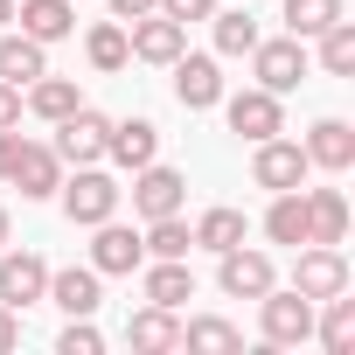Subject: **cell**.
I'll return each instance as SVG.
<instances>
[{
	"instance_id": "obj_31",
	"label": "cell",
	"mask_w": 355,
	"mask_h": 355,
	"mask_svg": "<svg viewBox=\"0 0 355 355\" xmlns=\"http://www.w3.org/2000/svg\"><path fill=\"white\" fill-rule=\"evenodd\" d=\"M84 56H91V70H125V56H132V49H125V28H119V21H98V28L84 35Z\"/></svg>"
},
{
	"instance_id": "obj_17",
	"label": "cell",
	"mask_w": 355,
	"mask_h": 355,
	"mask_svg": "<svg viewBox=\"0 0 355 355\" xmlns=\"http://www.w3.org/2000/svg\"><path fill=\"white\" fill-rule=\"evenodd\" d=\"M139 286H146V300H153V306H174V313L196 300V272H189V258H153Z\"/></svg>"
},
{
	"instance_id": "obj_38",
	"label": "cell",
	"mask_w": 355,
	"mask_h": 355,
	"mask_svg": "<svg viewBox=\"0 0 355 355\" xmlns=\"http://www.w3.org/2000/svg\"><path fill=\"white\" fill-rule=\"evenodd\" d=\"M153 8H160V0H112V15H119V21H139V15H153Z\"/></svg>"
},
{
	"instance_id": "obj_2",
	"label": "cell",
	"mask_w": 355,
	"mask_h": 355,
	"mask_svg": "<svg viewBox=\"0 0 355 355\" xmlns=\"http://www.w3.org/2000/svg\"><path fill=\"white\" fill-rule=\"evenodd\" d=\"M251 70H258V84L272 91V98H286V91H300V77H306V42L300 35H258V49H251Z\"/></svg>"
},
{
	"instance_id": "obj_7",
	"label": "cell",
	"mask_w": 355,
	"mask_h": 355,
	"mask_svg": "<svg viewBox=\"0 0 355 355\" xmlns=\"http://www.w3.org/2000/svg\"><path fill=\"white\" fill-rule=\"evenodd\" d=\"M306 174H313L306 146H293V139H279V132H272V139H258V153H251V182H258V189H272V196H279V189H300Z\"/></svg>"
},
{
	"instance_id": "obj_9",
	"label": "cell",
	"mask_w": 355,
	"mask_h": 355,
	"mask_svg": "<svg viewBox=\"0 0 355 355\" xmlns=\"http://www.w3.org/2000/svg\"><path fill=\"white\" fill-rule=\"evenodd\" d=\"M223 119H230V132H237V139H251V146H258V139H272V132H286V105H279L265 84L237 91V98L223 105Z\"/></svg>"
},
{
	"instance_id": "obj_4",
	"label": "cell",
	"mask_w": 355,
	"mask_h": 355,
	"mask_svg": "<svg viewBox=\"0 0 355 355\" xmlns=\"http://www.w3.org/2000/svg\"><path fill=\"white\" fill-rule=\"evenodd\" d=\"M105 132H112V119L91 112V105H77L70 119H56V160H63V167H91V160H105Z\"/></svg>"
},
{
	"instance_id": "obj_6",
	"label": "cell",
	"mask_w": 355,
	"mask_h": 355,
	"mask_svg": "<svg viewBox=\"0 0 355 355\" xmlns=\"http://www.w3.org/2000/svg\"><path fill=\"white\" fill-rule=\"evenodd\" d=\"M293 293H306L313 306H320V300H334V293H348V258H341L334 244H300Z\"/></svg>"
},
{
	"instance_id": "obj_39",
	"label": "cell",
	"mask_w": 355,
	"mask_h": 355,
	"mask_svg": "<svg viewBox=\"0 0 355 355\" xmlns=\"http://www.w3.org/2000/svg\"><path fill=\"white\" fill-rule=\"evenodd\" d=\"M15 237V216H8V202H0V244H8Z\"/></svg>"
},
{
	"instance_id": "obj_36",
	"label": "cell",
	"mask_w": 355,
	"mask_h": 355,
	"mask_svg": "<svg viewBox=\"0 0 355 355\" xmlns=\"http://www.w3.org/2000/svg\"><path fill=\"white\" fill-rule=\"evenodd\" d=\"M15 348H21V313L0 300V355H15Z\"/></svg>"
},
{
	"instance_id": "obj_23",
	"label": "cell",
	"mask_w": 355,
	"mask_h": 355,
	"mask_svg": "<svg viewBox=\"0 0 355 355\" xmlns=\"http://www.w3.org/2000/svg\"><path fill=\"white\" fill-rule=\"evenodd\" d=\"M265 237L272 244H306V189H279L272 196V209H265Z\"/></svg>"
},
{
	"instance_id": "obj_8",
	"label": "cell",
	"mask_w": 355,
	"mask_h": 355,
	"mask_svg": "<svg viewBox=\"0 0 355 355\" xmlns=\"http://www.w3.org/2000/svg\"><path fill=\"white\" fill-rule=\"evenodd\" d=\"M189 202V182H182V174H174V167H160V160H146V167H132V216H174V209H182Z\"/></svg>"
},
{
	"instance_id": "obj_32",
	"label": "cell",
	"mask_w": 355,
	"mask_h": 355,
	"mask_svg": "<svg viewBox=\"0 0 355 355\" xmlns=\"http://www.w3.org/2000/svg\"><path fill=\"white\" fill-rule=\"evenodd\" d=\"M313 42H320V70H327V77H348V70H355V21H334V28H320Z\"/></svg>"
},
{
	"instance_id": "obj_5",
	"label": "cell",
	"mask_w": 355,
	"mask_h": 355,
	"mask_svg": "<svg viewBox=\"0 0 355 355\" xmlns=\"http://www.w3.org/2000/svg\"><path fill=\"white\" fill-rule=\"evenodd\" d=\"M91 230H98V237H91V272H98V279H125V272L146 265L139 230H125L119 216H105V223H91Z\"/></svg>"
},
{
	"instance_id": "obj_11",
	"label": "cell",
	"mask_w": 355,
	"mask_h": 355,
	"mask_svg": "<svg viewBox=\"0 0 355 355\" xmlns=\"http://www.w3.org/2000/svg\"><path fill=\"white\" fill-rule=\"evenodd\" d=\"M125 49L139 56V63H174V56H182L189 49V28L182 21H174V15H139V21H125Z\"/></svg>"
},
{
	"instance_id": "obj_18",
	"label": "cell",
	"mask_w": 355,
	"mask_h": 355,
	"mask_svg": "<svg viewBox=\"0 0 355 355\" xmlns=\"http://www.w3.org/2000/svg\"><path fill=\"white\" fill-rule=\"evenodd\" d=\"M306 160L327 167V174L355 167V125H348V119H320V125L306 132Z\"/></svg>"
},
{
	"instance_id": "obj_16",
	"label": "cell",
	"mask_w": 355,
	"mask_h": 355,
	"mask_svg": "<svg viewBox=\"0 0 355 355\" xmlns=\"http://www.w3.org/2000/svg\"><path fill=\"white\" fill-rule=\"evenodd\" d=\"M105 153H112L119 167H146V160H160V125H153V119H119V125L105 132Z\"/></svg>"
},
{
	"instance_id": "obj_20",
	"label": "cell",
	"mask_w": 355,
	"mask_h": 355,
	"mask_svg": "<svg viewBox=\"0 0 355 355\" xmlns=\"http://www.w3.org/2000/svg\"><path fill=\"white\" fill-rule=\"evenodd\" d=\"M98 286H105V279H98L91 265H63V272H49V293H42V300H56L63 313H98V300H105Z\"/></svg>"
},
{
	"instance_id": "obj_19",
	"label": "cell",
	"mask_w": 355,
	"mask_h": 355,
	"mask_svg": "<svg viewBox=\"0 0 355 355\" xmlns=\"http://www.w3.org/2000/svg\"><path fill=\"white\" fill-rule=\"evenodd\" d=\"M341 237H348V196L306 189V244H341Z\"/></svg>"
},
{
	"instance_id": "obj_34",
	"label": "cell",
	"mask_w": 355,
	"mask_h": 355,
	"mask_svg": "<svg viewBox=\"0 0 355 355\" xmlns=\"http://www.w3.org/2000/svg\"><path fill=\"white\" fill-rule=\"evenodd\" d=\"M160 15H174V21L189 28V21H209L216 15V0H160Z\"/></svg>"
},
{
	"instance_id": "obj_35",
	"label": "cell",
	"mask_w": 355,
	"mask_h": 355,
	"mask_svg": "<svg viewBox=\"0 0 355 355\" xmlns=\"http://www.w3.org/2000/svg\"><path fill=\"white\" fill-rule=\"evenodd\" d=\"M21 146H28V132H15V125H0V182H8V174H15Z\"/></svg>"
},
{
	"instance_id": "obj_3",
	"label": "cell",
	"mask_w": 355,
	"mask_h": 355,
	"mask_svg": "<svg viewBox=\"0 0 355 355\" xmlns=\"http://www.w3.org/2000/svg\"><path fill=\"white\" fill-rule=\"evenodd\" d=\"M258 313H265V341L272 348H300V341H313V300L306 293H258Z\"/></svg>"
},
{
	"instance_id": "obj_27",
	"label": "cell",
	"mask_w": 355,
	"mask_h": 355,
	"mask_svg": "<svg viewBox=\"0 0 355 355\" xmlns=\"http://www.w3.org/2000/svg\"><path fill=\"white\" fill-rule=\"evenodd\" d=\"M244 209H230V202H216V209H202V223H196V244L202 251H230V244H244Z\"/></svg>"
},
{
	"instance_id": "obj_13",
	"label": "cell",
	"mask_w": 355,
	"mask_h": 355,
	"mask_svg": "<svg viewBox=\"0 0 355 355\" xmlns=\"http://www.w3.org/2000/svg\"><path fill=\"white\" fill-rule=\"evenodd\" d=\"M174 98H182L189 112H209V105H223V70H216V56H174Z\"/></svg>"
},
{
	"instance_id": "obj_21",
	"label": "cell",
	"mask_w": 355,
	"mask_h": 355,
	"mask_svg": "<svg viewBox=\"0 0 355 355\" xmlns=\"http://www.w3.org/2000/svg\"><path fill=\"white\" fill-rule=\"evenodd\" d=\"M125 341L132 348H146V355H160V348H182V320H174V306H139L132 320H125Z\"/></svg>"
},
{
	"instance_id": "obj_15",
	"label": "cell",
	"mask_w": 355,
	"mask_h": 355,
	"mask_svg": "<svg viewBox=\"0 0 355 355\" xmlns=\"http://www.w3.org/2000/svg\"><path fill=\"white\" fill-rule=\"evenodd\" d=\"M8 182H15L28 202H49V196H56V182H63V160H56V146H35V139H28Z\"/></svg>"
},
{
	"instance_id": "obj_40",
	"label": "cell",
	"mask_w": 355,
	"mask_h": 355,
	"mask_svg": "<svg viewBox=\"0 0 355 355\" xmlns=\"http://www.w3.org/2000/svg\"><path fill=\"white\" fill-rule=\"evenodd\" d=\"M0 28H15V0H0Z\"/></svg>"
},
{
	"instance_id": "obj_30",
	"label": "cell",
	"mask_w": 355,
	"mask_h": 355,
	"mask_svg": "<svg viewBox=\"0 0 355 355\" xmlns=\"http://www.w3.org/2000/svg\"><path fill=\"white\" fill-rule=\"evenodd\" d=\"M251 49H258L251 0H244V8H223V15H216V56H251Z\"/></svg>"
},
{
	"instance_id": "obj_12",
	"label": "cell",
	"mask_w": 355,
	"mask_h": 355,
	"mask_svg": "<svg viewBox=\"0 0 355 355\" xmlns=\"http://www.w3.org/2000/svg\"><path fill=\"white\" fill-rule=\"evenodd\" d=\"M42 293H49V265H42L35 251H8V244H0V300L21 313V306H35Z\"/></svg>"
},
{
	"instance_id": "obj_22",
	"label": "cell",
	"mask_w": 355,
	"mask_h": 355,
	"mask_svg": "<svg viewBox=\"0 0 355 355\" xmlns=\"http://www.w3.org/2000/svg\"><path fill=\"white\" fill-rule=\"evenodd\" d=\"M42 70H49V56H42V42H35V35L0 28V77H8V84H35Z\"/></svg>"
},
{
	"instance_id": "obj_29",
	"label": "cell",
	"mask_w": 355,
	"mask_h": 355,
	"mask_svg": "<svg viewBox=\"0 0 355 355\" xmlns=\"http://www.w3.org/2000/svg\"><path fill=\"white\" fill-rule=\"evenodd\" d=\"M139 244H146V258H189L196 251V230L182 223V209H174V216H153Z\"/></svg>"
},
{
	"instance_id": "obj_25",
	"label": "cell",
	"mask_w": 355,
	"mask_h": 355,
	"mask_svg": "<svg viewBox=\"0 0 355 355\" xmlns=\"http://www.w3.org/2000/svg\"><path fill=\"white\" fill-rule=\"evenodd\" d=\"M320 306H327V313L313 320L320 348H327V355H348V348H355V300H348V293H334V300H320Z\"/></svg>"
},
{
	"instance_id": "obj_10",
	"label": "cell",
	"mask_w": 355,
	"mask_h": 355,
	"mask_svg": "<svg viewBox=\"0 0 355 355\" xmlns=\"http://www.w3.org/2000/svg\"><path fill=\"white\" fill-rule=\"evenodd\" d=\"M216 286H223L230 300H258V293H272V286H279V272H272V258H265V251L230 244V251H216Z\"/></svg>"
},
{
	"instance_id": "obj_37",
	"label": "cell",
	"mask_w": 355,
	"mask_h": 355,
	"mask_svg": "<svg viewBox=\"0 0 355 355\" xmlns=\"http://www.w3.org/2000/svg\"><path fill=\"white\" fill-rule=\"evenodd\" d=\"M0 125H21V84L0 77Z\"/></svg>"
},
{
	"instance_id": "obj_24",
	"label": "cell",
	"mask_w": 355,
	"mask_h": 355,
	"mask_svg": "<svg viewBox=\"0 0 355 355\" xmlns=\"http://www.w3.org/2000/svg\"><path fill=\"white\" fill-rule=\"evenodd\" d=\"M77 105H84V98H77V84H70V77H49V70H42V77L28 84V112H35V119H49V125H56V119H70Z\"/></svg>"
},
{
	"instance_id": "obj_33",
	"label": "cell",
	"mask_w": 355,
	"mask_h": 355,
	"mask_svg": "<svg viewBox=\"0 0 355 355\" xmlns=\"http://www.w3.org/2000/svg\"><path fill=\"white\" fill-rule=\"evenodd\" d=\"M56 348H63V355H98V348H105V334L91 327V313H70V327L56 334Z\"/></svg>"
},
{
	"instance_id": "obj_28",
	"label": "cell",
	"mask_w": 355,
	"mask_h": 355,
	"mask_svg": "<svg viewBox=\"0 0 355 355\" xmlns=\"http://www.w3.org/2000/svg\"><path fill=\"white\" fill-rule=\"evenodd\" d=\"M286 35H300V42H313L320 28H334L341 21V0H286Z\"/></svg>"
},
{
	"instance_id": "obj_26",
	"label": "cell",
	"mask_w": 355,
	"mask_h": 355,
	"mask_svg": "<svg viewBox=\"0 0 355 355\" xmlns=\"http://www.w3.org/2000/svg\"><path fill=\"white\" fill-rule=\"evenodd\" d=\"M182 348H209V355H237L244 348V334L223 320V313H196V320H182Z\"/></svg>"
},
{
	"instance_id": "obj_14",
	"label": "cell",
	"mask_w": 355,
	"mask_h": 355,
	"mask_svg": "<svg viewBox=\"0 0 355 355\" xmlns=\"http://www.w3.org/2000/svg\"><path fill=\"white\" fill-rule=\"evenodd\" d=\"M15 21H21V35H35L49 49L77 28V0H15Z\"/></svg>"
},
{
	"instance_id": "obj_1",
	"label": "cell",
	"mask_w": 355,
	"mask_h": 355,
	"mask_svg": "<svg viewBox=\"0 0 355 355\" xmlns=\"http://www.w3.org/2000/svg\"><path fill=\"white\" fill-rule=\"evenodd\" d=\"M119 196H125V189L112 182V174H105L98 160L56 182V202H63V216H70V223H84V230H91V223H105V216H119Z\"/></svg>"
}]
</instances>
